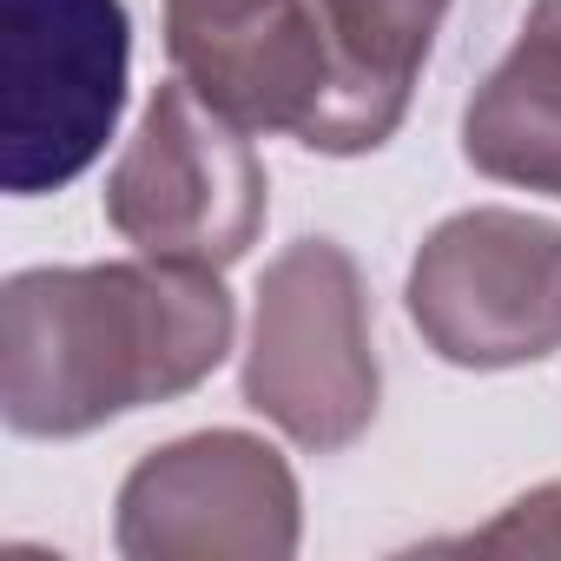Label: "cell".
Listing matches in <instances>:
<instances>
[{"mask_svg": "<svg viewBox=\"0 0 561 561\" xmlns=\"http://www.w3.org/2000/svg\"><path fill=\"white\" fill-rule=\"evenodd\" d=\"M238 311L218 271L172 257L41 264L0 291V416L14 436H87L198 390Z\"/></svg>", "mask_w": 561, "mask_h": 561, "instance_id": "6da1fadb", "label": "cell"}, {"mask_svg": "<svg viewBox=\"0 0 561 561\" xmlns=\"http://www.w3.org/2000/svg\"><path fill=\"white\" fill-rule=\"evenodd\" d=\"M377 344L364 271L337 238H298L257 277L244 403L298 449H351L377 423Z\"/></svg>", "mask_w": 561, "mask_h": 561, "instance_id": "7a4b0ae2", "label": "cell"}, {"mask_svg": "<svg viewBox=\"0 0 561 561\" xmlns=\"http://www.w3.org/2000/svg\"><path fill=\"white\" fill-rule=\"evenodd\" d=\"M126 0H0V185H73L126 113Z\"/></svg>", "mask_w": 561, "mask_h": 561, "instance_id": "3957f363", "label": "cell"}, {"mask_svg": "<svg viewBox=\"0 0 561 561\" xmlns=\"http://www.w3.org/2000/svg\"><path fill=\"white\" fill-rule=\"evenodd\" d=\"M264 205L271 192L251 133L185 80H165L146 100L119 165L106 172V225L133 251L172 264H238L264 231Z\"/></svg>", "mask_w": 561, "mask_h": 561, "instance_id": "277c9868", "label": "cell"}, {"mask_svg": "<svg viewBox=\"0 0 561 561\" xmlns=\"http://www.w3.org/2000/svg\"><path fill=\"white\" fill-rule=\"evenodd\" d=\"M410 324L456 370H515L561 351V225L508 205L443 218L410 264Z\"/></svg>", "mask_w": 561, "mask_h": 561, "instance_id": "5b68a950", "label": "cell"}, {"mask_svg": "<svg viewBox=\"0 0 561 561\" xmlns=\"http://www.w3.org/2000/svg\"><path fill=\"white\" fill-rule=\"evenodd\" d=\"M179 80L244 133L351 159V87L318 0H165Z\"/></svg>", "mask_w": 561, "mask_h": 561, "instance_id": "8992f818", "label": "cell"}, {"mask_svg": "<svg viewBox=\"0 0 561 561\" xmlns=\"http://www.w3.org/2000/svg\"><path fill=\"white\" fill-rule=\"evenodd\" d=\"M298 476L264 436L198 430L119 482L126 561H285L298 554Z\"/></svg>", "mask_w": 561, "mask_h": 561, "instance_id": "52a82bcc", "label": "cell"}, {"mask_svg": "<svg viewBox=\"0 0 561 561\" xmlns=\"http://www.w3.org/2000/svg\"><path fill=\"white\" fill-rule=\"evenodd\" d=\"M462 159L482 179L561 198V0H535L522 41L469 93Z\"/></svg>", "mask_w": 561, "mask_h": 561, "instance_id": "ba28073f", "label": "cell"}, {"mask_svg": "<svg viewBox=\"0 0 561 561\" xmlns=\"http://www.w3.org/2000/svg\"><path fill=\"white\" fill-rule=\"evenodd\" d=\"M337 60H344V87H351V146L377 152L416 93V73L443 34L449 0H318Z\"/></svg>", "mask_w": 561, "mask_h": 561, "instance_id": "9c48e42d", "label": "cell"}, {"mask_svg": "<svg viewBox=\"0 0 561 561\" xmlns=\"http://www.w3.org/2000/svg\"><path fill=\"white\" fill-rule=\"evenodd\" d=\"M469 548H482V554H502V548H515V554H522V548H528V554H561V482L522 495L495 528L469 535Z\"/></svg>", "mask_w": 561, "mask_h": 561, "instance_id": "30bf717a", "label": "cell"}]
</instances>
